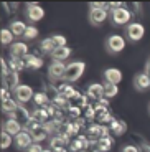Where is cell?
<instances>
[{
    "label": "cell",
    "instance_id": "obj_51",
    "mask_svg": "<svg viewBox=\"0 0 150 152\" xmlns=\"http://www.w3.org/2000/svg\"><path fill=\"white\" fill-rule=\"evenodd\" d=\"M98 104H99V106H102V107H109V99L107 98H102V99H99V101H98Z\"/></svg>",
    "mask_w": 150,
    "mask_h": 152
},
{
    "label": "cell",
    "instance_id": "obj_33",
    "mask_svg": "<svg viewBox=\"0 0 150 152\" xmlns=\"http://www.w3.org/2000/svg\"><path fill=\"white\" fill-rule=\"evenodd\" d=\"M96 121H98V124H101V126H106V124L109 126L114 121V116L111 114V111H104V113H99L98 116H96Z\"/></svg>",
    "mask_w": 150,
    "mask_h": 152
},
{
    "label": "cell",
    "instance_id": "obj_11",
    "mask_svg": "<svg viewBox=\"0 0 150 152\" xmlns=\"http://www.w3.org/2000/svg\"><path fill=\"white\" fill-rule=\"evenodd\" d=\"M69 137L64 136V134L58 132V134H53L51 137H50V149H53V151H58V149H64L68 144H69Z\"/></svg>",
    "mask_w": 150,
    "mask_h": 152
},
{
    "label": "cell",
    "instance_id": "obj_6",
    "mask_svg": "<svg viewBox=\"0 0 150 152\" xmlns=\"http://www.w3.org/2000/svg\"><path fill=\"white\" fill-rule=\"evenodd\" d=\"M13 96H15V99L20 104H26L28 101L33 99L35 91L31 89V86H28V84H20L15 91H13Z\"/></svg>",
    "mask_w": 150,
    "mask_h": 152
},
{
    "label": "cell",
    "instance_id": "obj_55",
    "mask_svg": "<svg viewBox=\"0 0 150 152\" xmlns=\"http://www.w3.org/2000/svg\"><path fill=\"white\" fill-rule=\"evenodd\" d=\"M149 113H150V104H149Z\"/></svg>",
    "mask_w": 150,
    "mask_h": 152
},
{
    "label": "cell",
    "instance_id": "obj_19",
    "mask_svg": "<svg viewBox=\"0 0 150 152\" xmlns=\"http://www.w3.org/2000/svg\"><path fill=\"white\" fill-rule=\"evenodd\" d=\"M104 80L106 83H111V84H119L122 81V71L117 68H107L104 69Z\"/></svg>",
    "mask_w": 150,
    "mask_h": 152
},
{
    "label": "cell",
    "instance_id": "obj_34",
    "mask_svg": "<svg viewBox=\"0 0 150 152\" xmlns=\"http://www.w3.org/2000/svg\"><path fill=\"white\" fill-rule=\"evenodd\" d=\"M13 33L10 31V28H2L0 31V40H2V45H13Z\"/></svg>",
    "mask_w": 150,
    "mask_h": 152
},
{
    "label": "cell",
    "instance_id": "obj_17",
    "mask_svg": "<svg viewBox=\"0 0 150 152\" xmlns=\"http://www.w3.org/2000/svg\"><path fill=\"white\" fill-rule=\"evenodd\" d=\"M89 144L91 142L86 136H78L76 139H73V141L69 142V149H71V152H86V149Z\"/></svg>",
    "mask_w": 150,
    "mask_h": 152
},
{
    "label": "cell",
    "instance_id": "obj_21",
    "mask_svg": "<svg viewBox=\"0 0 150 152\" xmlns=\"http://www.w3.org/2000/svg\"><path fill=\"white\" fill-rule=\"evenodd\" d=\"M71 53H73V50L68 45L66 46H56L55 51L51 53V58H53V61H64L71 56Z\"/></svg>",
    "mask_w": 150,
    "mask_h": 152
},
{
    "label": "cell",
    "instance_id": "obj_56",
    "mask_svg": "<svg viewBox=\"0 0 150 152\" xmlns=\"http://www.w3.org/2000/svg\"><path fill=\"white\" fill-rule=\"evenodd\" d=\"M149 60H150V58H149Z\"/></svg>",
    "mask_w": 150,
    "mask_h": 152
},
{
    "label": "cell",
    "instance_id": "obj_28",
    "mask_svg": "<svg viewBox=\"0 0 150 152\" xmlns=\"http://www.w3.org/2000/svg\"><path fill=\"white\" fill-rule=\"evenodd\" d=\"M38 48L42 50L43 53H50V55H51L53 51H55V48H56V45H55V42H53V38L48 37V38H43L42 42L38 43Z\"/></svg>",
    "mask_w": 150,
    "mask_h": 152
},
{
    "label": "cell",
    "instance_id": "obj_36",
    "mask_svg": "<svg viewBox=\"0 0 150 152\" xmlns=\"http://www.w3.org/2000/svg\"><path fill=\"white\" fill-rule=\"evenodd\" d=\"M38 33H40V30H38L35 25H28L25 35H23V40H25V42H31V40H35V38L38 37Z\"/></svg>",
    "mask_w": 150,
    "mask_h": 152
},
{
    "label": "cell",
    "instance_id": "obj_20",
    "mask_svg": "<svg viewBox=\"0 0 150 152\" xmlns=\"http://www.w3.org/2000/svg\"><path fill=\"white\" fill-rule=\"evenodd\" d=\"M109 129H111V132H112L116 137H120V136H124V134L127 132V124H125L122 119L114 118V121L109 124Z\"/></svg>",
    "mask_w": 150,
    "mask_h": 152
},
{
    "label": "cell",
    "instance_id": "obj_4",
    "mask_svg": "<svg viewBox=\"0 0 150 152\" xmlns=\"http://www.w3.org/2000/svg\"><path fill=\"white\" fill-rule=\"evenodd\" d=\"M104 46H106V50H107V53L117 55L125 48V38L117 35V33L111 35V37H107V40L104 42Z\"/></svg>",
    "mask_w": 150,
    "mask_h": 152
},
{
    "label": "cell",
    "instance_id": "obj_24",
    "mask_svg": "<svg viewBox=\"0 0 150 152\" xmlns=\"http://www.w3.org/2000/svg\"><path fill=\"white\" fill-rule=\"evenodd\" d=\"M31 136H33V142H38V144H42L43 141H46L48 139V136H51V134L46 131V127H45V124L43 126H40L38 129H35V131H31Z\"/></svg>",
    "mask_w": 150,
    "mask_h": 152
},
{
    "label": "cell",
    "instance_id": "obj_12",
    "mask_svg": "<svg viewBox=\"0 0 150 152\" xmlns=\"http://www.w3.org/2000/svg\"><path fill=\"white\" fill-rule=\"evenodd\" d=\"M2 131L8 132L10 136H18V134L23 131V126L20 124L17 119L10 118V119H7V121H4V124H2Z\"/></svg>",
    "mask_w": 150,
    "mask_h": 152
},
{
    "label": "cell",
    "instance_id": "obj_47",
    "mask_svg": "<svg viewBox=\"0 0 150 152\" xmlns=\"http://www.w3.org/2000/svg\"><path fill=\"white\" fill-rule=\"evenodd\" d=\"M7 73H10V68H8V63L5 58H2V76H5Z\"/></svg>",
    "mask_w": 150,
    "mask_h": 152
},
{
    "label": "cell",
    "instance_id": "obj_46",
    "mask_svg": "<svg viewBox=\"0 0 150 152\" xmlns=\"http://www.w3.org/2000/svg\"><path fill=\"white\" fill-rule=\"evenodd\" d=\"M4 8L8 12V13H15V10L18 8V4H4Z\"/></svg>",
    "mask_w": 150,
    "mask_h": 152
},
{
    "label": "cell",
    "instance_id": "obj_32",
    "mask_svg": "<svg viewBox=\"0 0 150 152\" xmlns=\"http://www.w3.org/2000/svg\"><path fill=\"white\" fill-rule=\"evenodd\" d=\"M98 144V147H99V151L101 152H109L111 149H112V145H114V137H104V139H101V141H98L96 142Z\"/></svg>",
    "mask_w": 150,
    "mask_h": 152
},
{
    "label": "cell",
    "instance_id": "obj_16",
    "mask_svg": "<svg viewBox=\"0 0 150 152\" xmlns=\"http://www.w3.org/2000/svg\"><path fill=\"white\" fill-rule=\"evenodd\" d=\"M28 55V45L25 42H15L10 45V58H25Z\"/></svg>",
    "mask_w": 150,
    "mask_h": 152
},
{
    "label": "cell",
    "instance_id": "obj_3",
    "mask_svg": "<svg viewBox=\"0 0 150 152\" xmlns=\"http://www.w3.org/2000/svg\"><path fill=\"white\" fill-rule=\"evenodd\" d=\"M109 126H101V124H91L86 129V137L89 139V142H98L104 137H109Z\"/></svg>",
    "mask_w": 150,
    "mask_h": 152
},
{
    "label": "cell",
    "instance_id": "obj_52",
    "mask_svg": "<svg viewBox=\"0 0 150 152\" xmlns=\"http://www.w3.org/2000/svg\"><path fill=\"white\" fill-rule=\"evenodd\" d=\"M145 73L149 75V78H150V60L147 61V66H145Z\"/></svg>",
    "mask_w": 150,
    "mask_h": 152
},
{
    "label": "cell",
    "instance_id": "obj_49",
    "mask_svg": "<svg viewBox=\"0 0 150 152\" xmlns=\"http://www.w3.org/2000/svg\"><path fill=\"white\" fill-rule=\"evenodd\" d=\"M91 7H96V8H106V10H109V8H107V4H106V2H92V4H91Z\"/></svg>",
    "mask_w": 150,
    "mask_h": 152
},
{
    "label": "cell",
    "instance_id": "obj_30",
    "mask_svg": "<svg viewBox=\"0 0 150 152\" xmlns=\"http://www.w3.org/2000/svg\"><path fill=\"white\" fill-rule=\"evenodd\" d=\"M51 103L55 104V106H56L58 109H63V111H66L68 107H69V99L64 98L63 94H60V93H58V94L51 99Z\"/></svg>",
    "mask_w": 150,
    "mask_h": 152
},
{
    "label": "cell",
    "instance_id": "obj_48",
    "mask_svg": "<svg viewBox=\"0 0 150 152\" xmlns=\"http://www.w3.org/2000/svg\"><path fill=\"white\" fill-rule=\"evenodd\" d=\"M86 152H101V151H99V147H98V144H96V142H91V144L87 145Z\"/></svg>",
    "mask_w": 150,
    "mask_h": 152
},
{
    "label": "cell",
    "instance_id": "obj_13",
    "mask_svg": "<svg viewBox=\"0 0 150 152\" xmlns=\"http://www.w3.org/2000/svg\"><path fill=\"white\" fill-rule=\"evenodd\" d=\"M134 88L137 91H142V93L147 91V89H150V78L145 71L137 73V75L134 76Z\"/></svg>",
    "mask_w": 150,
    "mask_h": 152
},
{
    "label": "cell",
    "instance_id": "obj_42",
    "mask_svg": "<svg viewBox=\"0 0 150 152\" xmlns=\"http://www.w3.org/2000/svg\"><path fill=\"white\" fill-rule=\"evenodd\" d=\"M0 98H2V103H4V101H8V99H12V91H10V89H7V88L2 86V93H0Z\"/></svg>",
    "mask_w": 150,
    "mask_h": 152
},
{
    "label": "cell",
    "instance_id": "obj_27",
    "mask_svg": "<svg viewBox=\"0 0 150 152\" xmlns=\"http://www.w3.org/2000/svg\"><path fill=\"white\" fill-rule=\"evenodd\" d=\"M8 68H10V71L20 73L26 68V63H25L23 58H10V60H8Z\"/></svg>",
    "mask_w": 150,
    "mask_h": 152
},
{
    "label": "cell",
    "instance_id": "obj_43",
    "mask_svg": "<svg viewBox=\"0 0 150 152\" xmlns=\"http://www.w3.org/2000/svg\"><path fill=\"white\" fill-rule=\"evenodd\" d=\"M122 7H125L124 2H107V8H109L111 12H112V10H117V8H122Z\"/></svg>",
    "mask_w": 150,
    "mask_h": 152
},
{
    "label": "cell",
    "instance_id": "obj_14",
    "mask_svg": "<svg viewBox=\"0 0 150 152\" xmlns=\"http://www.w3.org/2000/svg\"><path fill=\"white\" fill-rule=\"evenodd\" d=\"M2 86L7 88V89H10V91H15L17 88L20 86L18 84V73L10 71L5 76H2Z\"/></svg>",
    "mask_w": 150,
    "mask_h": 152
},
{
    "label": "cell",
    "instance_id": "obj_15",
    "mask_svg": "<svg viewBox=\"0 0 150 152\" xmlns=\"http://www.w3.org/2000/svg\"><path fill=\"white\" fill-rule=\"evenodd\" d=\"M86 96L89 99H94V101H99V99L104 98V84L101 83H92L87 86Z\"/></svg>",
    "mask_w": 150,
    "mask_h": 152
},
{
    "label": "cell",
    "instance_id": "obj_38",
    "mask_svg": "<svg viewBox=\"0 0 150 152\" xmlns=\"http://www.w3.org/2000/svg\"><path fill=\"white\" fill-rule=\"evenodd\" d=\"M96 116H98V113H96V107L92 106V104H87L86 107H84V118L87 119V121H92V119H96Z\"/></svg>",
    "mask_w": 150,
    "mask_h": 152
},
{
    "label": "cell",
    "instance_id": "obj_31",
    "mask_svg": "<svg viewBox=\"0 0 150 152\" xmlns=\"http://www.w3.org/2000/svg\"><path fill=\"white\" fill-rule=\"evenodd\" d=\"M18 106H20V103L17 99L12 98V99H8V101H4V103H2V111L7 113V114H12V113H15Z\"/></svg>",
    "mask_w": 150,
    "mask_h": 152
},
{
    "label": "cell",
    "instance_id": "obj_40",
    "mask_svg": "<svg viewBox=\"0 0 150 152\" xmlns=\"http://www.w3.org/2000/svg\"><path fill=\"white\" fill-rule=\"evenodd\" d=\"M127 8L134 13V15H140L142 13V5L139 2H132V4H127Z\"/></svg>",
    "mask_w": 150,
    "mask_h": 152
},
{
    "label": "cell",
    "instance_id": "obj_5",
    "mask_svg": "<svg viewBox=\"0 0 150 152\" xmlns=\"http://www.w3.org/2000/svg\"><path fill=\"white\" fill-rule=\"evenodd\" d=\"M125 35H127V38L130 40V42L137 43V42H140V40L143 38V35H145V28H143L142 23L132 22L130 25H127V28H125Z\"/></svg>",
    "mask_w": 150,
    "mask_h": 152
},
{
    "label": "cell",
    "instance_id": "obj_45",
    "mask_svg": "<svg viewBox=\"0 0 150 152\" xmlns=\"http://www.w3.org/2000/svg\"><path fill=\"white\" fill-rule=\"evenodd\" d=\"M122 152H140V151H139V145L127 144V145H124V149H122Z\"/></svg>",
    "mask_w": 150,
    "mask_h": 152
},
{
    "label": "cell",
    "instance_id": "obj_9",
    "mask_svg": "<svg viewBox=\"0 0 150 152\" xmlns=\"http://www.w3.org/2000/svg\"><path fill=\"white\" fill-rule=\"evenodd\" d=\"M26 17H28L30 22H40L45 17V8L42 5L35 4V2H30L26 5Z\"/></svg>",
    "mask_w": 150,
    "mask_h": 152
},
{
    "label": "cell",
    "instance_id": "obj_39",
    "mask_svg": "<svg viewBox=\"0 0 150 152\" xmlns=\"http://www.w3.org/2000/svg\"><path fill=\"white\" fill-rule=\"evenodd\" d=\"M12 145V136L8 132H5V131H2V141H0V147L4 149H8Z\"/></svg>",
    "mask_w": 150,
    "mask_h": 152
},
{
    "label": "cell",
    "instance_id": "obj_29",
    "mask_svg": "<svg viewBox=\"0 0 150 152\" xmlns=\"http://www.w3.org/2000/svg\"><path fill=\"white\" fill-rule=\"evenodd\" d=\"M33 101H35V104H36V107H43V106H46L48 103H51L50 96L46 94L45 91H36V93H35Z\"/></svg>",
    "mask_w": 150,
    "mask_h": 152
},
{
    "label": "cell",
    "instance_id": "obj_26",
    "mask_svg": "<svg viewBox=\"0 0 150 152\" xmlns=\"http://www.w3.org/2000/svg\"><path fill=\"white\" fill-rule=\"evenodd\" d=\"M31 118L36 119L38 122H42V124H45V122H48L50 119H51L50 114H48V111H46L45 107H35L33 113H31Z\"/></svg>",
    "mask_w": 150,
    "mask_h": 152
},
{
    "label": "cell",
    "instance_id": "obj_1",
    "mask_svg": "<svg viewBox=\"0 0 150 152\" xmlns=\"http://www.w3.org/2000/svg\"><path fill=\"white\" fill-rule=\"evenodd\" d=\"M84 69H86V63H84V61H73V63H69V65L66 66L63 81H66V83L78 81L79 78L84 75Z\"/></svg>",
    "mask_w": 150,
    "mask_h": 152
},
{
    "label": "cell",
    "instance_id": "obj_2",
    "mask_svg": "<svg viewBox=\"0 0 150 152\" xmlns=\"http://www.w3.org/2000/svg\"><path fill=\"white\" fill-rule=\"evenodd\" d=\"M134 13L129 10L127 7H122V8H117V10L111 12V20L116 27H124V25H130L132 18H134Z\"/></svg>",
    "mask_w": 150,
    "mask_h": 152
},
{
    "label": "cell",
    "instance_id": "obj_8",
    "mask_svg": "<svg viewBox=\"0 0 150 152\" xmlns=\"http://www.w3.org/2000/svg\"><path fill=\"white\" fill-rule=\"evenodd\" d=\"M66 66L64 65V61H51L48 66V75L51 80L58 81V80H63L64 76V71H66Z\"/></svg>",
    "mask_w": 150,
    "mask_h": 152
},
{
    "label": "cell",
    "instance_id": "obj_41",
    "mask_svg": "<svg viewBox=\"0 0 150 152\" xmlns=\"http://www.w3.org/2000/svg\"><path fill=\"white\" fill-rule=\"evenodd\" d=\"M51 38H53V42H55L56 46H66V43H68V40H66L64 35H53Z\"/></svg>",
    "mask_w": 150,
    "mask_h": 152
},
{
    "label": "cell",
    "instance_id": "obj_25",
    "mask_svg": "<svg viewBox=\"0 0 150 152\" xmlns=\"http://www.w3.org/2000/svg\"><path fill=\"white\" fill-rule=\"evenodd\" d=\"M26 27H28V25H25V23L20 22V20H13V22L10 23V31L13 33V37H22L23 38V35H25V31H26Z\"/></svg>",
    "mask_w": 150,
    "mask_h": 152
},
{
    "label": "cell",
    "instance_id": "obj_37",
    "mask_svg": "<svg viewBox=\"0 0 150 152\" xmlns=\"http://www.w3.org/2000/svg\"><path fill=\"white\" fill-rule=\"evenodd\" d=\"M81 114H83V109H79V107H74V106H69L66 109V116H68V119H78V118H81Z\"/></svg>",
    "mask_w": 150,
    "mask_h": 152
},
{
    "label": "cell",
    "instance_id": "obj_23",
    "mask_svg": "<svg viewBox=\"0 0 150 152\" xmlns=\"http://www.w3.org/2000/svg\"><path fill=\"white\" fill-rule=\"evenodd\" d=\"M23 60H25L28 69H40L43 66V58L40 56V55H30L28 53Z\"/></svg>",
    "mask_w": 150,
    "mask_h": 152
},
{
    "label": "cell",
    "instance_id": "obj_44",
    "mask_svg": "<svg viewBox=\"0 0 150 152\" xmlns=\"http://www.w3.org/2000/svg\"><path fill=\"white\" fill-rule=\"evenodd\" d=\"M45 149L42 147V144H38V142H33L30 147L26 149V152H43Z\"/></svg>",
    "mask_w": 150,
    "mask_h": 152
},
{
    "label": "cell",
    "instance_id": "obj_18",
    "mask_svg": "<svg viewBox=\"0 0 150 152\" xmlns=\"http://www.w3.org/2000/svg\"><path fill=\"white\" fill-rule=\"evenodd\" d=\"M10 118L17 119V121H18L22 126H26V124H28V121L31 119V114L28 113V109H26L23 104H20V106L17 107L15 113H12V114H10Z\"/></svg>",
    "mask_w": 150,
    "mask_h": 152
},
{
    "label": "cell",
    "instance_id": "obj_53",
    "mask_svg": "<svg viewBox=\"0 0 150 152\" xmlns=\"http://www.w3.org/2000/svg\"><path fill=\"white\" fill-rule=\"evenodd\" d=\"M55 152H68L66 149H58V151H55Z\"/></svg>",
    "mask_w": 150,
    "mask_h": 152
},
{
    "label": "cell",
    "instance_id": "obj_22",
    "mask_svg": "<svg viewBox=\"0 0 150 152\" xmlns=\"http://www.w3.org/2000/svg\"><path fill=\"white\" fill-rule=\"evenodd\" d=\"M89 104V98L86 94H81L79 91H76V94L69 99V106H74V107H79V109H83Z\"/></svg>",
    "mask_w": 150,
    "mask_h": 152
},
{
    "label": "cell",
    "instance_id": "obj_7",
    "mask_svg": "<svg viewBox=\"0 0 150 152\" xmlns=\"http://www.w3.org/2000/svg\"><path fill=\"white\" fill-rule=\"evenodd\" d=\"M109 15V10H106V8H96V7H91L89 10V22L92 23L94 27H99V25H102V23L107 20Z\"/></svg>",
    "mask_w": 150,
    "mask_h": 152
},
{
    "label": "cell",
    "instance_id": "obj_35",
    "mask_svg": "<svg viewBox=\"0 0 150 152\" xmlns=\"http://www.w3.org/2000/svg\"><path fill=\"white\" fill-rule=\"evenodd\" d=\"M119 94V86L117 84H111V83H106L104 84V96L107 99L114 98V96Z\"/></svg>",
    "mask_w": 150,
    "mask_h": 152
},
{
    "label": "cell",
    "instance_id": "obj_50",
    "mask_svg": "<svg viewBox=\"0 0 150 152\" xmlns=\"http://www.w3.org/2000/svg\"><path fill=\"white\" fill-rule=\"evenodd\" d=\"M139 151L140 152H150V144H147V142L139 144Z\"/></svg>",
    "mask_w": 150,
    "mask_h": 152
},
{
    "label": "cell",
    "instance_id": "obj_54",
    "mask_svg": "<svg viewBox=\"0 0 150 152\" xmlns=\"http://www.w3.org/2000/svg\"><path fill=\"white\" fill-rule=\"evenodd\" d=\"M43 152H55V151H53V149H45Z\"/></svg>",
    "mask_w": 150,
    "mask_h": 152
},
{
    "label": "cell",
    "instance_id": "obj_10",
    "mask_svg": "<svg viewBox=\"0 0 150 152\" xmlns=\"http://www.w3.org/2000/svg\"><path fill=\"white\" fill-rule=\"evenodd\" d=\"M31 144H33V136H31L26 129H23L18 136H15V145L20 151H26Z\"/></svg>",
    "mask_w": 150,
    "mask_h": 152
}]
</instances>
